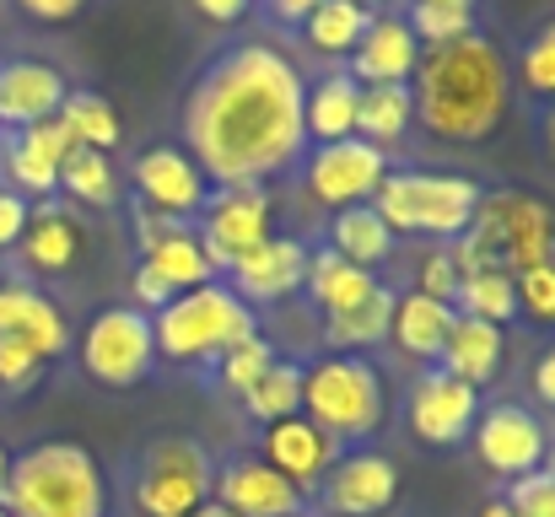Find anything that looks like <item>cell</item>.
<instances>
[{
  "label": "cell",
  "mask_w": 555,
  "mask_h": 517,
  "mask_svg": "<svg viewBox=\"0 0 555 517\" xmlns=\"http://www.w3.org/2000/svg\"><path fill=\"white\" fill-rule=\"evenodd\" d=\"M281 356H275V345L264 340V335H254V340H243V345H232L221 361H210V372H216V388L221 393H232V399H243L270 366H275Z\"/></svg>",
  "instance_id": "38"
},
{
  "label": "cell",
  "mask_w": 555,
  "mask_h": 517,
  "mask_svg": "<svg viewBox=\"0 0 555 517\" xmlns=\"http://www.w3.org/2000/svg\"><path fill=\"white\" fill-rule=\"evenodd\" d=\"M518 81H524L534 98H551L555 103V22H545V27L524 43V54H518Z\"/></svg>",
  "instance_id": "40"
},
{
  "label": "cell",
  "mask_w": 555,
  "mask_h": 517,
  "mask_svg": "<svg viewBox=\"0 0 555 517\" xmlns=\"http://www.w3.org/2000/svg\"><path fill=\"white\" fill-rule=\"evenodd\" d=\"M210 502H221L227 513H237V517H302V507H308V496L286 475H275L264 458H232V464H221Z\"/></svg>",
  "instance_id": "20"
},
{
  "label": "cell",
  "mask_w": 555,
  "mask_h": 517,
  "mask_svg": "<svg viewBox=\"0 0 555 517\" xmlns=\"http://www.w3.org/2000/svg\"><path fill=\"white\" fill-rule=\"evenodd\" d=\"M65 92H70V81L49 60H5L0 65V135L54 119Z\"/></svg>",
  "instance_id": "22"
},
{
  "label": "cell",
  "mask_w": 555,
  "mask_h": 517,
  "mask_svg": "<svg viewBox=\"0 0 555 517\" xmlns=\"http://www.w3.org/2000/svg\"><path fill=\"white\" fill-rule=\"evenodd\" d=\"M437 372L469 383V388H486L496 372H502V329L496 324H480V319H453L448 329V345L437 356Z\"/></svg>",
  "instance_id": "27"
},
{
  "label": "cell",
  "mask_w": 555,
  "mask_h": 517,
  "mask_svg": "<svg viewBox=\"0 0 555 517\" xmlns=\"http://www.w3.org/2000/svg\"><path fill=\"white\" fill-rule=\"evenodd\" d=\"M319 5H324V0H270V11H275V22H286V27H292V22L302 27V22H308V16H313Z\"/></svg>",
  "instance_id": "49"
},
{
  "label": "cell",
  "mask_w": 555,
  "mask_h": 517,
  "mask_svg": "<svg viewBox=\"0 0 555 517\" xmlns=\"http://www.w3.org/2000/svg\"><path fill=\"white\" fill-rule=\"evenodd\" d=\"M448 5H475V0H448Z\"/></svg>",
  "instance_id": "54"
},
{
  "label": "cell",
  "mask_w": 555,
  "mask_h": 517,
  "mask_svg": "<svg viewBox=\"0 0 555 517\" xmlns=\"http://www.w3.org/2000/svg\"><path fill=\"white\" fill-rule=\"evenodd\" d=\"M313 496L330 517H383L399 502V464L377 448H351L330 464Z\"/></svg>",
  "instance_id": "14"
},
{
  "label": "cell",
  "mask_w": 555,
  "mask_h": 517,
  "mask_svg": "<svg viewBox=\"0 0 555 517\" xmlns=\"http://www.w3.org/2000/svg\"><path fill=\"white\" fill-rule=\"evenodd\" d=\"M415 125V92L410 87H362L357 98V141H367L377 152L399 146Z\"/></svg>",
  "instance_id": "29"
},
{
  "label": "cell",
  "mask_w": 555,
  "mask_h": 517,
  "mask_svg": "<svg viewBox=\"0 0 555 517\" xmlns=\"http://www.w3.org/2000/svg\"><path fill=\"white\" fill-rule=\"evenodd\" d=\"M87 254V227L81 216L65 205V199H38L27 210V227H22V243H16V259L27 275H70Z\"/></svg>",
  "instance_id": "19"
},
{
  "label": "cell",
  "mask_w": 555,
  "mask_h": 517,
  "mask_svg": "<svg viewBox=\"0 0 555 517\" xmlns=\"http://www.w3.org/2000/svg\"><path fill=\"white\" fill-rule=\"evenodd\" d=\"M388 152H377L367 141H335V146H308L302 157V189L319 210H351V205H372V194L388 178Z\"/></svg>",
  "instance_id": "12"
},
{
  "label": "cell",
  "mask_w": 555,
  "mask_h": 517,
  "mask_svg": "<svg viewBox=\"0 0 555 517\" xmlns=\"http://www.w3.org/2000/svg\"><path fill=\"white\" fill-rule=\"evenodd\" d=\"M130 297H135L130 308H141V313H163V308H168V302H173L179 292H173V286H168V281H163L157 270L135 264V275H130Z\"/></svg>",
  "instance_id": "44"
},
{
  "label": "cell",
  "mask_w": 555,
  "mask_h": 517,
  "mask_svg": "<svg viewBox=\"0 0 555 517\" xmlns=\"http://www.w3.org/2000/svg\"><path fill=\"white\" fill-rule=\"evenodd\" d=\"M141 264L157 270L173 292H194V286L216 281V270H210V259H205V248H199L194 221H173L157 243H146V248H141Z\"/></svg>",
  "instance_id": "28"
},
{
  "label": "cell",
  "mask_w": 555,
  "mask_h": 517,
  "mask_svg": "<svg viewBox=\"0 0 555 517\" xmlns=\"http://www.w3.org/2000/svg\"><path fill=\"white\" fill-rule=\"evenodd\" d=\"M27 199L16 194V189H5L0 183V254H11L16 243H22V227H27Z\"/></svg>",
  "instance_id": "45"
},
{
  "label": "cell",
  "mask_w": 555,
  "mask_h": 517,
  "mask_svg": "<svg viewBox=\"0 0 555 517\" xmlns=\"http://www.w3.org/2000/svg\"><path fill=\"white\" fill-rule=\"evenodd\" d=\"M60 194L65 205H92V210H108L119 199V172L108 152H87V146H70L65 168H60Z\"/></svg>",
  "instance_id": "35"
},
{
  "label": "cell",
  "mask_w": 555,
  "mask_h": 517,
  "mask_svg": "<svg viewBox=\"0 0 555 517\" xmlns=\"http://www.w3.org/2000/svg\"><path fill=\"white\" fill-rule=\"evenodd\" d=\"M464 319H480V324H496L507 329L518 319V292H513V270L502 264H480V270H464L459 275V297H453Z\"/></svg>",
  "instance_id": "32"
},
{
  "label": "cell",
  "mask_w": 555,
  "mask_h": 517,
  "mask_svg": "<svg viewBox=\"0 0 555 517\" xmlns=\"http://www.w3.org/2000/svg\"><path fill=\"white\" fill-rule=\"evenodd\" d=\"M16 11L33 16V22H70V16L87 11V0H16Z\"/></svg>",
  "instance_id": "47"
},
{
  "label": "cell",
  "mask_w": 555,
  "mask_h": 517,
  "mask_svg": "<svg viewBox=\"0 0 555 517\" xmlns=\"http://www.w3.org/2000/svg\"><path fill=\"white\" fill-rule=\"evenodd\" d=\"M415 292H426L431 302H448V308H453V297H459V264H453V248H448V243L431 248V254L421 259V281H415Z\"/></svg>",
  "instance_id": "42"
},
{
  "label": "cell",
  "mask_w": 555,
  "mask_h": 517,
  "mask_svg": "<svg viewBox=\"0 0 555 517\" xmlns=\"http://www.w3.org/2000/svg\"><path fill=\"white\" fill-rule=\"evenodd\" d=\"M469 448L475 458L496 475V480H524V475H540L545 458H551V431L545 421L529 410V404H513V399H496L480 410L475 431H469Z\"/></svg>",
  "instance_id": "11"
},
{
  "label": "cell",
  "mask_w": 555,
  "mask_h": 517,
  "mask_svg": "<svg viewBox=\"0 0 555 517\" xmlns=\"http://www.w3.org/2000/svg\"><path fill=\"white\" fill-rule=\"evenodd\" d=\"M302 275H308V248L297 237H275L270 232L264 243H254L248 254H237L221 281L259 313V308L286 302L292 292H302Z\"/></svg>",
  "instance_id": "17"
},
{
  "label": "cell",
  "mask_w": 555,
  "mask_h": 517,
  "mask_svg": "<svg viewBox=\"0 0 555 517\" xmlns=\"http://www.w3.org/2000/svg\"><path fill=\"white\" fill-rule=\"evenodd\" d=\"M243 410L259 421V426H275L286 415H302V361H275L248 393H243Z\"/></svg>",
  "instance_id": "36"
},
{
  "label": "cell",
  "mask_w": 555,
  "mask_h": 517,
  "mask_svg": "<svg viewBox=\"0 0 555 517\" xmlns=\"http://www.w3.org/2000/svg\"><path fill=\"white\" fill-rule=\"evenodd\" d=\"M54 119H60V125L70 130V141L87 146V152H108V157H114L119 141H125V125H119L114 103H108L103 92H87V87H70Z\"/></svg>",
  "instance_id": "31"
},
{
  "label": "cell",
  "mask_w": 555,
  "mask_h": 517,
  "mask_svg": "<svg viewBox=\"0 0 555 517\" xmlns=\"http://www.w3.org/2000/svg\"><path fill=\"white\" fill-rule=\"evenodd\" d=\"M534 399L555 410V345H545V356L534 361Z\"/></svg>",
  "instance_id": "48"
},
{
  "label": "cell",
  "mask_w": 555,
  "mask_h": 517,
  "mask_svg": "<svg viewBox=\"0 0 555 517\" xmlns=\"http://www.w3.org/2000/svg\"><path fill=\"white\" fill-rule=\"evenodd\" d=\"M0 507L11 517H103L108 480L81 442H38L11 458Z\"/></svg>",
  "instance_id": "3"
},
{
  "label": "cell",
  "mask_w": 555,
  "mask_h": 517,
  "mask_svg": "<svg viewBox=\"0 0 555 517\" xmlns=\"http://www.w3.org/2000/svg\"><path fill=\"white\" fill-rule=\"evenodd\" d=\"M216 491V464L194 437H157L141 448L130 502L141 517H194Z\"/></svg>",
  "instance_id": "8"
},
{
  "label": "cell",
  "mask_w": 555,
  "mask_h": 517,
  "mask_svg": "<svg viewBox=\"0 0 555 517\" xmlns=\"http://www.w3.org/2000/svg\"><path fill=\"white\" fill-rule=\"evenodd\" d=\"M194 5V16L199 22H210V27H232V22H243L248 16V5L254 0H189Z\"/></svg>",
  "instance_id": "46"
},
{
  "label": "cell",
  "mask_w": 555,
  "mask_h": 517,
  "mask_svg": "<svg viewBox=\"0 0 555 517\" xmlns=\"http://www.w3.org/2000/svg\"><path fill=\"white\" fill-rule=\"evenodd\" d=\"M194 517H237V513H227L221 502H205V507H199V513H194Z\"/></svg>",
  "instance_id": "52"
},
{
  "label": "cell",
  "mask_w": 555,
  "mask_h": 517,
  "mask_svg": "<svg viewBox=\"0 0 555 517\" xmlns=\"http://www.w3.org/2000/svg\"><path fill=\"white\" fill-rule=\"evenodd\" d=\"M340 453H346V448H340L335 437H324L308 415H286V421L264 426V437H259V458H264L275 475H286L302 496H313V491L324 486V475H330V464H335Z\"/></svg>",
  "instance_id": "18"
},
{
  "label": "cell",
  "mask_w": 555,
  "mask_h": 517,
  "mask_svg": "<svg viewBox=\"0 0 555 517\" xmlns=\"http://www.w3.org/2000/svg\"><path fill=\"white\" fill-rule=\"evenodd\" d=\"M480 517H518V513H513V502H507V496H491V502L480 507Z\"/></svg>",
  "instance_id": "50"
},
{
  "label": "cell",
  "mask_w": 555,
  "mask_h": 517,
  "mask_svg": "<svg viewBox=\"0 0 555 517\" xmlns=\"http://www.w3.org/2000/svg\"><path fill=\"white\" fill-rule=\"evenodd\" d=\"M302 70L270 49L243 43L194 76L184 98V152L221 183H270L308 157Z\"/></svg>",
  "instance_id": "1"
},
{
  "label": "cell",
  "mask_w": 555,
  "mask_h": 517,
  "mask_svg": "<svg viewBox=\"0 0 555 517\" xmlns=\"http://www.w3.org/2000/svg\"><path fill=\"white\" fill-rule=\"evenodd\" d=\"M302 415L335 442H367L388 421V383L367 356H319L302 366Z\"/></svg>",
  "instance_id": "6"
},
{
  "label": "cell",
  "mask_w": 555,
  "mask_h": 517,
  "mask_svg": "<svg viewBox=\"0 0 555 517\" xmlns=\"http://www.w3.org/2000/svg\"><path fill=\"white\" fill-rule=\"evenodd\" d=\"M377 286H383V281H377L372 270L351 264V259H340L330 243H324V248H308V275H302V292H308V302L319 308V319H340V313L362 308Z\"/></svg>",
  "instance_id": "24"
},
{
  "label": "cell",
  "mask_w": 555,
  "mask_h": 517,
  "mask_svg": "<svg viewBox=\"0 0 555 517\" xmlns=\"http://www.w3.org/2000/svg\"><path fill=\"white\" fill-rule=\"evenodd\" d=\"M480 410H486L480 388H469V383H459V377H448V372L431 366V372H421V377L410 383L404 426H410V437L426 442V448H459V442H469Z\"/></svg>",
  "instance_id": "13"
},
{
  "label": "cell",
  "mask_w": 555,
  "mask_h": 517,
  "mask_svg": "<svg viewBox=\"0 0 555 517\" xmlns=\"http://www.w3.org/2000/svg\"><path fill=\"white\" fill-rule=\"evenodd\" d=\"M453 308L448 302H431L426 292H404V297H393V319H388V340L393 350L404 356V361H431L437 366V356H442V345H448V329H453Z\"/></svg>",
  "instance_id": "26"
},
{
  "label": "cell",
  "mask_w": 555,
  "mask_h": 517,
  "mask_svg": "<svg viewBox=\"0 0 555 517\" xmlns=\"http://www.w3.org/2000/svg\"><path fill=\"white\" fill-rule=\"evenodd\" d=\"M70 130L60 119H43V125H27V130H5L0 135V172H5V189H16L27 205L38 199H54L60 194V168L70 157Z\"/></svg>",
  "instance_id": "16"
},
{
  "label": "cell",
  "mask_w": 555,
  "mask_h": 517,
  "mask_svg": "<svg viewBox=\"0 0 555 517\" xmlns=\"http://www.w3.org/2000/svg\"><path fill=\"white\" fill-rule=\"evenodd\" d=\"M415 65H421V43H415L410 22L404 16H372L362 43L351 49V70L346 76L357 87H410Z\"/></svg>",
  "instance_id": "23"
},
{
  "label": "cell",
  "mask_w": 555,
  "mask_h": 517,
  "mask_svg": "<svg viewBox=\"0 0 555 517\" xmlns=\"http://www.w3.org/2000/svg\"><path fill=\"white\" fill-rule=\"evenodd\" d=\"M507 502H513V513H518V517H555V469L545 464L540 475L513 480Z\"/></svg>",
  "instance_id": "43"
},
{
  "label": "cell",
  "mask_w": 555,
  "mask_h": 517,
  "mask_svg": "<svg viewBox=\"0 0 555 517\" xmlns=\"http://www.w3.org/2000/svg\"><path fill=\"white\" fill-rule=\"evenodd\" d=\"M130 183H135L141 210H157V216H173V221H194L210 199V178L199 172V163L184 146H146L130 163Z\"/></svg>",
  "instance_id": "15"
},
{
  "label": "cell",
  "mask_w": 555,
  "mask_h": 517,
  "mask_svg": "<svg viewBox=\"0 0 555 517\" xmlns=\"http://www.w3.org/2000/svg\"><path fill=\"white\" fill-rule=\"evenodd\" d=\"M152 366H157L152 313H141V308H103V313H92V324L81 335V372L92 383L135 388V383H146Z\"/></svg>",
  "instance_id": "9"
},
{
  "label": "cell",
  "mask_w": 555,
  "mask_h": 517,
  "mask_svg": "<svg viewBox=\"0 0 555 517\" xmlns=\"http://www.w3.org/2000/svg\"><path fill=\"white\" fill-rule=\"evenodd\" d=\"M393 297H399V292L377 286L362 308H351V313H340V319H324V345H330L335 356H362L367 345H383L388 340V319H393Z\"/></svg>",
  "instance_id": "34"
},
{
  "label": "cell",
  "mask_w": 555,
  "mask_h": 517,
  "mask_svg": "<svg viewBox=\"0 0 555 517\" xmlns=\"http://www.w3.org/2000/svg\"><path fill=\"white\" fill-rule=\"evenodd\" d=\"M0 340H22L43 361H54L70 350V324L27 275H5L0 281Z\"/></svg>",
  "instance_id": "21"
},
{
  "label": "cell",
  "mask_w": 555,
  "mask_h": 517,
  "mask_svg": "<svg viewBox=\"0 0 555 517\" xmlns=\"http://www.w3.org/2000/svg\"><path fill=\"white\" fill-rule=\"evenodd\" d=\"M513 292H518V319H529L540 329H555V259L534 264V270H518Z\"/></svg>",
  "instance_id": "39"
},
{
  "label": "cell",
  "mask_w": 555,
  "mask_h": 517,
  "mask_svg": "<svg viewBox=\"0 0 555 517\" xmlns=\"http://www.w3.org/2000/svg\"><path fill=\"white\" fill-rule=\"evenodd\" d=\"M5 475H11V453H5V442H0V496H5Z\"/></svg>",
  "instance_id": "53"
},
{
  "label": "cell",
  "mask_w": 555,
  "mask_h": 517,
  "mask_svg": "<svg viewBox=\"0 0 555 517\" xmlns=\"http://www.w3.org/2000/svg\"><path fill=\"white\" fill-rule=\"evenodd\" d=\"M453 248L459 275L480 270V264H502V270H534L555 259V205L540 199L534 189H491L469 221V232Z\"/></svg>",
  "instance_id": "4"
},
{
  "label": "cell",
  "mask_w": 555,
  "mask_h": 517,
  "mask_svg": "<svg viewBox=\"0 0 555 517\" xmlns=\"http://www.w3.org/2000/svg\"><path fill=\"white\" fill-rule=\"evenodd\" d=\"M43 356L22 340H0V393H33L43 383Z\"/></svg>",
  "instance_id": "41"
},
{
  "label": "cell",
  "mask_w": 555,
  "mask_h": 517,
  "mask_svg": "<svg viewBox=\"0 0 555 517\" xmlns=\"http://www.w3.org/2000/svg\"><path fill=\"white\" fill-rule=\"evenodd\" d=\"M486 189L469 172H388L383 189L372 194V210L388 221V232H410V237H437V243H459L480 210Z\"/></svg>",
  "instance_id": "7"
},
{
  "label": "cell",
  "mask_w": 555,
  "mask_h": 517,
  "mask_svg": "<svg viewBox=\"0 0 555 517\" xmlns=\"http://www.w3.org/2000/svg\"><path fill=\"white\" fill-rule=\"evenodd\" d=\"M357 98H362V87L346 70H330V76L308 81L302 87V135H308V146L351 141L357 135Z\"/></svg>",
  "instance_id": "25"
},
{
  "label": "cell",
  "mask_w": 555,
  "mask_h": 517,
  "mask_svg": "<svg viewBox=\"0 0 555 517\" xmlns=\"http://www.w3.org/2000/svg\"><path fill=\"white\" fill-rule=\"evenodd\" d=\"M330 248L340 259H351V264H362V270L377 275V264L393 259V232H388V221L372 205H351V210H340L330 221Z\"/></svg>",
  "instance_id": "30"
},
{
  "label": "cell",
  "mask_w": 555,
  "mask_h": 517,
  "mask_svg": "<svg viewBox=\"0 0 555 517\" xmlns=\"http://www.w3.org/2000/svg\"><path fill=\"white\" fill-rule=\"evenodd\" d=\"M0 517H11V513H5V507H0Z\"/></svg>",
  "instance_id": "56"
},
{
  "label": "cell",
  "mask_w": 555,
  "mask_h": 517,
  "mask_svg": "<svg viewBox=\"0 0 555 517\" xmlns=\"http://www.w3.org/2000/svg\"><path fill=\"white\" fill-rule=\"evenodd\" d=\"M415 87V119L426 135L448 141V146H480L502 130L507 108H513V70L507 54L469 33L459 43L442 49H421V65L410 76Z\"/></svg>",
  "instance_id": "2"
},
{
  "label": "cell",
  "mask_w": 555,
  "mask_h": 517,
  "mask_svg": "<svg viewBox=\"0 0 555 517\" xmlns=\"http://www.w3.org/2000/svg\"><path fill=\"white\" fill-rule=\"evenodd\" d=\"M152 335L157 356L179 361V366H210L221 361L232 345L259 335V313L227 286V281H205L194 292H179L163 313H152Z\"/></svg>",
  "instance_id": "5"
},
{
  "label": "cell",
  "mask_w": 555,
  "mask_h": 517,
  "mask_svg": "<svg viewBox=\"0 0 555 517\" xmlns=\"http://www.w3.org/2000/svg\"><path fill=\"white\" fill-rule=\"evenodd\" d=\"M372 16H377V11L357 5V0H324V5L302 22V38H308V49L324 54V60H351V49L362 43Z\"/></svg>",
  "instance_id": "33"
},
{
  "label": "cell",
  "mask_w": 555,
  "mask_h": 517,
  "mask_svg": "<svg viewBox=\"0 0 555 517\" xmlns=\"http://www.w3.org/2000/svg\"><path fill=\"white\" fill-rule=\"evenodd\" d=\"M540 135H545V152L555 157V103H551V114H545V125H540Z\"/></svg>",
  "instance_id": "51"
},
{
  "label": "cell",
  "mask_w": 555,
  "mask_h": 517,
  "mask_svg": "<svg viewBox=\"0 0 555 517\" xmlns=\"http://www.w3.org/2000/svg\"><path fill=\"white\" fill-rule=\"evenodd\" d=\"M270 216H275V199H270L264 183H221V189H210L205 210L194 216L199 221L194 232H199V248H205L216 281L227 275V264L237 254H248L254 243L270 237Z\"/></svg>",
  "instance_id": "10"
},
{
  "label": "cell",
  "mask_w": 555,
  "mask_h": 517,
  "mask_svg": "<svg viewBox=\"0 0 555 517\" xmlns=\"http://www.w3.org/2000/svg\"><path fill=\"white\" fill-rule=\"evenodd\" d=\"M357 5H367V11H372V5H377V0H357Z\"/></svg>",
  "instance_id": "55"
},
{
  "label": "cell",
  "mask_w": 555,
  "mask_h": 517,
  "mask_svg": "<svg viewBox=\"0 0 555 517\" xmlns=\"http://www.w3.org/2000/svg\"><path fill=\"white\" fill-rule=\"evenodd\" d=\"M410 33L421 49H442V43H459L475 33V5H448V0H415L410 5Z\"/></svg>",
  "instance_id": "37"
}]
</instances>
